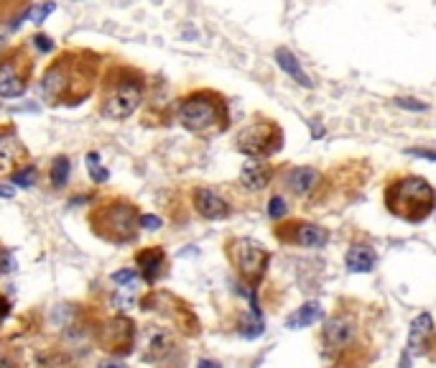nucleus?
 Returning a JSON list of instances; mask_svg holds the SVG:
<instances>
[{
  "label": "nucleus",
  "mask_w": 436,
  "mask_h": 368,
  "mask_svg": "<svg viewBox=\"0 0 436 368\" xmlns=\"http://www.w3.org/2000/svg\"><path fill=\"white\" fill-rule=\"evenodd\" d=\"M38 182V169L33 164H21L19 169L11 172V184L13 187H21V190H28Z\"/></svg>",
  "instance_id": "4be33fe9"
},
{
  "label": "nucleus",
  "mask_w": 436,
  "mask_h": 368,
  "mask_svg": "<svg viewBox=\"0 0 436 368\" xmlns=\"http://www.w3.org/2000/svg\"><path fill=\"white\" fill-rule=\"evenodd\" d=\"M284 184L291 195L309 197L321 184V172L316 166H291L289 172L284 174Z\"/></svg>",
  "instance_id": "ddd939ff"
},
{
  "label": "nucleus",
  "mask_w": 436,
  "mask_h": 368,
  "mask_svg": "<svg viewBox=\"0 0 436 368\" xmlns=\"http://www.w3.org/2000/svg\"><path fill=\"white\" fill-rule=\"evenodd\" d=\"M31 59L21 49L0 54V100H16L28 90Z\"/></svg>",
  "instance_id": "1a4fd4ad"
},
{
  "label": "nucleus",
  "mask_w": 436,
  "mask_h": 368,
  "mask_svg": "<svg viewBox=\"0 0 436 368\" xmlns=\"http://www.w3.org/2000/svg\"><path fill=\"white\" fill-rule=\"evenodd\" d=\"M0 368H16V366L11 361H0Z\"/></svg>",
  "instance_id": "ea45409f"
},
{
  "label": "nucleus",
  "mask_w": 436,
  "mask_h": 368,
  "mask_svg": "<svg viewBox=\"0 0 436 368\" xmlns=\"http://www.w3.org/2000/svg\"><path fill=\"white\" fill-rule=\"evenodd\" d=\"M192 205L197 210V215H202L204 220H224L230 215L227 200L219 197L214 190H207V187H197L192 192Z\"/></svg>",
  "instance_id": "f8f14e48"
},
{
  "label": "nucleus",
  "mask_w": 436,
  "mask_h": 368,
  "mask_svg": "<svg viewBox=\"0 0 436 368\" xmlns=\"http://www.w3.org/2000/svg\"><path fill=\"white\" fill-rule=\"evenodd\" d=\"M436 335L434 317L429 312H421L411 322V330H408V353L406 356H424L426 350L431 348V340Z\"/></svg>",
  "instance_id": "4468645a"
},
{
  "label": "nucleus",
  "mask_w": 436,
  "mask_h": 368,
  "mask_svg": "<svg viewBox=\"0 0 436 368\" xmlns=\"http://www.w3.org/2000/svg\"><path fill=\"white\" fill-rule=\"evenodd\" d=\"M227 256L235 264L237 274L248 284H258L266 276L268 264H271V253L253 238H235L227 245Z\"/></svg>",
  "instance_id": "6e6552de"
},
{
  "label": "nucleus",
  "mask_w": 436,
  "mask_h": 368,
  "mask_svg": "<svg viewBox=\"0 0 436 368\" xmlns=\"http://www.w3.org/2000/svg\"><path fill=\"white\" fill-rule=\"evenodd\" d=\"M140 230H158V228L164 225V220H161V218H158V215H151V213H143L140 215Z\"/></svg>",
  "instance_id": "7c9ffc66"
},
{
  "label": "nucleus",
  "mask_w": 436,
  "mask_h": 368,
  "mask_svg": "<svg viewBox=\"0 0 436 368\" xmlns=\"http://www.w3.org/2000/svg\"><path fill=\"white\" fill-rule=\"evenodd\" d=\"M26 146L21 143L19 131L13 126H0V174H11L26 164Z\"/></svg>",
  "instance_id": "9b49d317"
},
{
  "label": "nucleus",
  "mask_w": 436,
  "mask_h": 368,
  "mask_svg": "<svg viewBox=\"0 0 436 368\" xmlns=\"http://www.w3.org/2000/svg\"><path fill=\"white\" fill-rule=\"evenodd\" d=\"M311 136H314V138H321V136H324V128H321V126H314V123H311Z\"/></svg>",
  "instance_id": "4c0bfd02"
},
{
  "label": "nucleus",
  "mask_w": 436,
  "mask_h": 368,
  "mask_svg": "<svg viewBox=\"0 0 436 368\" xmlns=\"http://www.w3.org/2000/svg\"><path fill=\"white\" fill-rule=\"evenodd\" d=\"M135 264L140 266L138 274L143 276L148 284H156L158 276L166 271V253L161 248H145L135 256Z\"/></svg>",
  "instance_id": "dca6fc26"
},
{
  "label": "nucleus",
  "mask_w": 436,
  "mask_h": 368,
  "mask_svg": "<svg viewBox=\"0 0 436 368\" xmlns=\"http://www.w3.org/2000/svg\"><path fill=\"white\" fill-rule=\"evenodd\" d=\"M263 330H266V322H263V315L261 310H250V315L242 320L240 325V335L248 337V340H255V337H261Z\"/></svg>",
  "instance_id": "5701e85b"
},
{
  "label": "nucleus",
  "mask_w": 436,
  "mask_h": 368,
  "mask_svg": "<svg viewBox=\"0 0 436 368\" xmlns=\"http://www.w3.org/2000/svg\"><path fill=\"white\" fill-rule=\"evenodd\" d=\"M8 49V44H6V34H3V31H0V54H3V51Z\"/></svg>",
  "instance_id": "58836bf2"
},
{
  "label": "nucleus",
  "mask_w": 436,
  "mask_h": 368,
  "mask_svg": "<svg viewBox=\"0 0 436 368\" xmlns=\"http://www.w3.org/2000/svg\"><path fill=\"white\" fill-rule=\"evenodd\" d=\"M87 172H90V179L95 184H105L110 179V172L103 166V159H100V153L97 151H90L87 153Z\"/></svg>",
  "instance_id": "393cba45"
},
{
  "label": "nucleus",
  "mask_w": 436,
  "mask_h": 368,
  "mask_svg": "<svg viewBox=\"0 0 436 368\" xmlns=\"http://www.w3.org/2000/svg\"><path fill=\"white\" fill-rule=\"evenodd\" d=\"M13 195H16V190H13V187H6V184H0V197H3V200H11Z\"/></svg>",
  "instance_id": "f704fd0d"
},
{
  "label": "nucleus",
  "mask_w": 436,
  "mask_h": 368,
  "mask_svg": "<svg viewBox=\"0 0 436 368\" xmlns=\"http://www.w3.org/2000/svg\"><path fill=\"white\" fill-rule=\"evenodd\" d=\"M375 261H378L375 251L365 243H355L345 256V266L350 274H370V271L375 269Z\"/></svg>",
  "instance_id": "a211bd4d"
},
{
  "label": "nucleus",
  "mask_w": 436,
  "mask_h": 368,
  "mask_svg": "<svg viewBox=\"0 0 436 368\" xmlns=\"http://www.w3.org/2000/svg\"><path fill=\"white\" fill-rule=\"evenodd\" d=\"M97 368H128L125 363H120V361H103Z\"/></svg>",
  "instance_id": "c9c22d12"
},
{
  "label": "nucleus",
  "mask_w": 436,
  "mask_h": 368,
  "mask_svg": "<svg viewBox=\"0 0 436 368\" xmlns=\"http://www.w3.org/2000/svg\"><path fill=\"white\" fill-rule=\"evenodd\" d=\"M385 205L390 210V215H395L400 220L421 223L434 213L436 192L424 177L406 174V177L395 179L393 184H388Z\"/></svg>",
  "instance_id": "20e7f679"
},
{
  "label": "nucleus",
  "mask_w": 436,
  "mask_h": 368,
  "mask_svg": "<svg viewBox=\"0 0 436 368\" xmlns=\"http://www.w3.org/2000/svg\"><path fill=\"white\" fill-rule=\"evenodd\" d=\"M171 350V335L164 327H151L145 332V348H143V361L156 363Z\"/></svg>",
  "instance_id": "6ab92c4d"
},
{
  "label": "nucleus",
  "mask_w": 436,
  "mask_h": 368,
  "mask_svg": "<svg viewBox=\"0 0 436 368\" xmlns=\"http://www.w3.org/2000/svg\"><path fill=\"white\" fill-rule=\"evenodd\" d=\"M95 82V67H90L82 54H64L54 59L41 72L36 82V90L46 103H67L77 105V100H85Z\"/></svg>",
  "instance_id": "f257e3e1"
},
{
  "label": "nucleus",
  "mask_w": 436,
  "mask_h": 368,
  "mask_svg": "<svg viewBox=\"0 0 436 368\" xmlns=\"http://www.w3.org/2000/svg\"><path fill=\"white\" fill-rule=\"evenodd\" d=\"M110 279H113L118 287H130V289H133L135 284H138L140 274L135 269H118V271H113V276H110Z\"/></svg>",
  "instance_id": "a878e982"
},
{
  "label": "nucleus",
  "mask_w": 436,
  "mask_h": 368,
  "mask_svg": "<svg viewBox=\"0 0 436 368\" xmlns=\"http://www.w3.org/2000/svg\"><path fill=\"white\" fill-rule=\"evenodd\" d=\"M279 238L286 243L301 245V248H324L329 243V230L316 223H289L279 228Z\"/></svg>",
  "instance_id": "9d476101"
},
{
  "label": "nucleus",
  "mask_w": 436,
  "mask_h": 368,
  "mask_svg": "<svg viewBox=\"0 0 436 368\" xmlns=\"http://www.w3.org/2000/svg\"><path fill=\"white\" fill-rule=\"evenodd\" d=\"M284 146V131L271 118H255L235 136V148L248 159H268Z\"/></svg>",
  "instance_id": "0eeeda50"
},
{
  "label": "nucleus",
  "mask_w": 436,
  "mask_h": 368,
  "mask_svg": "<svg viewBox=\"0 0 436 368\" xmlns=\"http://www.w3.org/2000/svg\"><path fill=\"white\" fill-rule=\"evenodd\" d=\"M321 343H324V353L334 356L339 363L345 358L355 356L360 348H365L363 327H360L358 317L350 312H339L324 322L321 330Z\"/></svg>",
  "instance_id": "423d86ee"
},
{
  "label": "nucleus",
  "mask_w": 436,
  "mask_h": 368,
  "mask_svg": "<svg viewBox=\"0 0 436 368\" xmlns=\"http://www.w3.org/2000/svg\"><path fill=\"white\" fill-rule=\"evenodd\" d=\"M133 305H135V297L130 287H120V292L113 295V307H115V310H123V312H125V310H130Z\"/></svg>",
  "instance_id": "bb28decb"
},
{
  "label": "nucleus",
  "mask_w": 436,
  "mask_h": 368,
  "mask_svg": "<svg viewBox=\"0 0 436 368\" xmlns=\"http://www.w3.org/2000/svg\"><path fill=\"white\" fill-rule=\"evenodd\" d=\"M199 368H222V366H219L217 361H204V358H202V361H199Z\"/></svg>",
  "instance_id": "e433bc0d"
},
{
  "label": "nucleus",
  "mask_w": 436,
  "mask_h": 368,
  "mask_svg": "<svg viewBox=\"0 0 436 368\" xmlns=\"http://www.w3.org/2000/svg\"><path fill=\"white\" fill-rule=\"evenodd\" d=\"M319 320H321V305L319 302H306V305L299 307L296 312H291L286 317V327L289 330H301V327L314 325Z\"/></svg>",
  "instance_id": "aec40b11"
},
{
  "label": "nucleus",
  "mask_w": 436,
  "mask_h": 368,
  "mask_svg": "<svg viewBox=\"0 0 436 368\" xmlns=\"http://www.w3.org/2000/svg\"><path fill=\"white\" fill-rule=\"evenodd\" d=\"M31 44H33V49L38 51V54H51V51L56 49V41L48 34H33L31 36Z\"/></svg>",
  "instance_id": "cd10ccee"
},
{
  "label": "nucleus",
  "mask_w": 436,
  "mask_h": 368,
  "mask_svg": "<svg viewBox=\"0 0 436 368\" xmlns=\"http://www.w3.org/2000/svg\"><path fill=\"white\" fill-rule=\"evenodd\" d=\"M8 312H11V305H8V300H3V297H0V322L8 317Z\"/></svg>",
  "instance_id": "72a5a7b5"
},
{
  "label": "nucleus",
  "mask_w": 436,
  "mask_h": 368,
  "mask_svg": "<svg viewBox=\"0 0 436 368\" xmlns=\"http://www.w3.org/2000/svg\"><path fill=\"white\" fill-rule=\"evenodd\" d=\"M54 11H56V3H54V0H43V3H36V6H28V8H26V21H28V24L41 26L43 21H46Z\"/></svg>",
  "instance_id": "b1692460"
},
{
  "label": "nucleus",
  "mask_w": 436,
  "mask_h": 368,
  "mask_svg": "<svg viewBox=\"0 0 436 368\" xmlns=\"http://www.w3.org/2000/svg\"><path fill=\"white\" fill-rule=\"evenodd\" d=\"M176 123L189 133H217L227 128V103L214 90H194L176 100Z\"/></svg>",
  "instance_id": "7ed1b4c3"
},
{
  "label": "nucleus",
  "mask_w": 436,
  "mask_h": 368,
  "mask_svg": "<svg viewBox=\"0 0 436 368\" xmlns=\"http://www.w3.org/2000/svg\"><path fill=\"white\" fill-rule=\"evenodd\" d=\"M69 177H72V159L69 156H56L54 161H51V166H48V182H51V187H64V184L69 182Z\"/></svg>",
  "instance_id": "412c9836"
},
{
  "label": "nucleus",
  "mask_w": 436,
  "mask_h": 368,
  "mask_svg": "<svg viewBox=\"0 0 436 368\" xmlns=\"http://www.w3.org/2000/svg\"><path fill=\"white\" fill-rule=\"evenodd\" d=\"M276 64H279V69L281 72H286L291 77V80L296 82V85H301V87H306V90H311L314 87V82H311V77L306 72H303V67H301V61L296 59V54L294 51H289L286 46H279L276 49Z\"/></svg>",
  "instance_id": "f3484780"
},
{
  "label": "nucleus",
  "mask_w": 436,
  "mask_h": 368,
  "mask_svg": "<svg viewBox=\"0 0 436 368\" xmlns=\"http://www.w3.org/2000/svg\"><path fill=\"white\" fill-rule=\"evenodd\" d=\"M411 156H418V159H429V161H436V151H429V148H408Z\"/></svg>",
  "instance_id": "473e14b6"
},
{
  "label": "nucleus",
  "mask_w": 436,
  "mask_h": 368,
  "mask_svg": "<svg viewBox=\"0 0 436 368\" xmlns=\"http://www.w3.org/2000/svg\"><path fill=\"white\" fill-rule=\"evenodd\" d=\"M145 77L138 69L115 67L105 77L100 92V113L108 121H128L143 105Z\"/></svg>",
  "instance_id": "f03ea898"
},
{
  "label": "nucleus",
  "mask_w": 436,
  "mask_h": 368,
  "mask_svg": "<svg viewBox=\"0 0 436 368\" xmlns=\"http://www.w3.org/2000/svg\"><path fill=\"white\" fill-rule=\"evenodd\" d=\"M393 103L398 105V108H403V111H411V113H424V111H429V105L421 103V100H416V98H395Z\"/></svg>",
  "instance_id": "c756f323"
},
{
  "label": "nucleus",
  "mask_w": 436,
  "mask_h": 368,
  "mask_svg": "<svg viewBox=\"0 0 436 368\" xmlns=\"http://www.w3.org/2000/svg\"><path fill=\"white\" fill-rule=\"evenodd\" d=\"M273 179V166L266 159H248L240 169V187L248 192H263Z\"/></svg>",
  "instance_id": "2eb2a0df"
},
{
  "label": "nucleus",
  "mask_w": 436,
  "mask_h": 368,
  "mask_svg": "<svg viewBox=\"0 0 436 368\" xmlns=\"http://www.w3.org/2000/svg\"><path fill=\"white\" fill-rule=\"evenodd\" d=\"M286 213H289V205H286L284 197H271V203H268V218L271 220H284Z\"/></svg>",
  "instance_id": "c85d7f7f"
},
{
  "label": "nucleus",
  "mask_w": 436,
  "mask_h": 368,
  "mask_svg": "<svg viewBox=\"0 0 436 368\" xmlns=\"http://www.w3.org/2000/svg\"><path fill=\"white\" fill-rule=\"evenodd\" d=\"M140 213L125 200H115L97 210L92 223L100 238L110 240V243H128L133 240L140 230Z\"/></svg>",
  "instance_id": "39448f33"
},
{
  "label": "nucleus",
  "mask_w": 436,
  "mask_h": 368,
  "mask_svg": "<svg viewBox=\"0 0 436 368\" xmlns=\"http://www.w3.org/2000/svg\"><path fill=\"white\" fill-rule=\"evenodd\" d=\"M11 271H16V258L11 251L0 248V274H11Z\"/></svg>",
  "instance_id": "2f4dec72"
}]
</instances>
